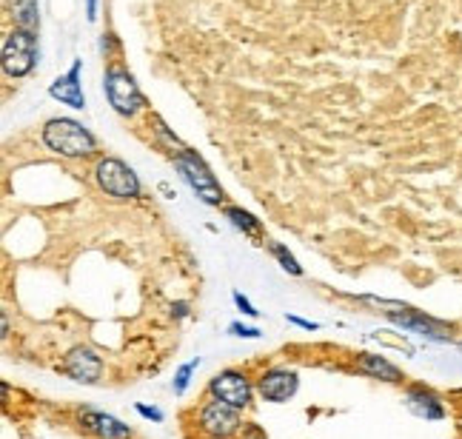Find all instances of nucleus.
Here are the masks:
<instances>
[{
  "instance_id": "obj_1",
  "label": "nucleus",
  "mask_w": 462,
  "mask_h": 439,
  "mask_svg": "<svg viewBox=\"0 0 462 439\" xmlns=\"http://www.w3.org/2000/svg\"><path fill=\"white\" fill-rule=\"evenodd\" d=\"M43 143L55 154L69 157V160H80V157L95 154V149H97L92 132H88L83 123L69 120V117H55L46 123Z\"/></svg>"
},
{
  "instance_id": "obj_2",
  "label": "nucleus",
  "mask_w": 462,
  "mask_h": 439,
  "mask_svg": "<svg viewBox=\"0 0 462 439\" xmlns=\"http://www.w3.org/2000/svg\"><path fill=\"white\" fill-rule=\"evenodd\" d=\"M174 166L180 171V178L189 183V188L198 195L206 206H220L226 200L223 188L217 183V178L211 174V169L203 163V157L191 149H183L180 154L174 157Z\"/></svg>"
},
{
  "instance_id": "obj_3",
  "label": "nucleus",
  "mask_w": 462,
  "mask_h": 439,
  "mask_svg": "<svg viewBox=\"0 0 462 439\" xmlns=\"http://www.w3.org/2000/svg\"><path fill=\"white\" fill-rule=\"evenodd\" d=\"M198 428L208 439H231V436H237L240 428H243L240 408L228 406V402H220L215 397H208L200 406V411H198Z\"/></svg>"
},
{
  "instance_id": "obj_4",
  "label": "nucleus",
  "mask_w": 462,
  "mask_h": 439,
  "mask_svg": "<svg viewBox=\"0 0 462 439\" xmlns=\"http://www.w3.org/2000/svg\"><path fill=\"white\" fill-rule=\"evenodd\" d=\"M95 180L109 197L117 200H134L140 197V180L132 166H126L117 157H103L95 166Z\"/></svg>"
},
{
  "instance_id": "obj_5",
  "label": "nucleus",
  "mask_w": 462,
  "mask_h": 439,
  "mask_svg": "<svg viewBox=\"0 0 462 439\" xmlns=\"http://www.w3.org/2000/svg\"><path fill=\"white\" fill-rule=\"evenodd\" d=\"M38 63V34L17 29L4 41V72L9 78H26Z\"/></svg>"
},
{
  "instance_id": "obj_6",
  "label": "nucleus",
  "mask_w": 462,
  "mask_h": 439,
  "mask_svg": "<svg viewBox=\"0 0 462 439\" xmlns=\"http://www.w3.org/2000/svg\"><path fill=\"white\" fill-rule=\"evenodd\" d=\"M103 86H106V97H109L112 109H115L117 114H123V117H134L140 109L146 106L143 95H140L134 78L126 72V69L112 66L109 72H106Z\"/></svg>"
},
{
  "instance_id": "obj_7",
  "label": "nucleus",
  "mask_w": 462,
  "mask_h": 439,
  "mask_svg": "<svg viewBox=\"0 0 462 439\" xmlns=\"http://www.w3.org/2000/svg\"><path fill=\"white\" fill-rule=\"evenodd\" d=\"M208 397H215L220 402H228L240 411L252 408V399H254V382L248 380L245 371H237V368H226V371L215 374L208 380Z\"/></svg>"
},
{
  "instance_id": "obj_8",
  "label": "nucleus",
  "mask_w": 462,
  "mask_h": 439,
  "mask_svg": "<svg viewBox=\"0 0 462 439\" xmlns=\"http://www.w3.org/2000/svg\"><path fill=\"white\" fill-rule=\"evenodd\" d=\"M388 320L411 331V334H420V337L431 340V343H454L457 340V325L454 323H446V320H437L431 314H425L420 308H405L400 314H388Z\"/></svg>"
},
{
  "instance_id": "obj_9",
  "label": "nucleus",
  "mask_w": 462,
  "mask_h": 439,
  "mask_svg": "<svg viewBox=\"0 0 462 439\" xmlns=\"http://www.w3.org/2000/svg\"><path fill=\"white\" fill-rule=\"evenodd\" d=\"M300 389V377L291 368H265V371L257 377V394L265 399V402H289Z\"/></svg>"
},
{
  "instance_id": "obj_10",
  "label": "nucleus",
  "mask_w": 462,
  "mask_h": 439,
  "mask_svg": "<svg viewBox=\"0 0 462 439\" xmlns=\"http://www.w3.org/2000/svg\"><path fill=\"white\" fill-rule=\"evenodd\" d=\"M63 374L69 380L80 382V385H95L103 377V360L95 354L92 348L78 345V348H72L66 354V360H63Z\"/></svg>"
},
{
  "instance_id": "obj_11",
  "label": "nucleus",
  "mask_w": 462,
  "mask_h": 439,
  "mask_svg": "<svg viewBox=\"0 0 462 439\" xmlns=\"http://www.w3.org/2000/svg\"><path fill=\"white\" fill-rule=\"evenodd\" d=\"M405 408L414 416L434 419V423L448 416V408H446V402H442V397L434 389H429V385H420V382L405 389Z\"/></svg>"
},
{
  "instance_id": "obj_12",
  "label": "nucleus",
  "mask_w": 462,
  "mask_h": 439,
  "mask_svg": "<svg viewBox=\"0 0 462 439\" xmlns=\"http://www.w3.org/2000/svg\"><path fill=\"white\" fill-rule=\"evenodd\" d=\"M80 425L95 434L97 439H132V428L123 425L117 416L112 414H103V411H95V408H83L80 414Z\"/></svg>"
},
{
  "instance_id": "obj_13",
  "label": "nucleus",
  "mask_w": 462,
  "mask_h": 439,
  "mask_svg": "<svg viewBox=\"0 0 462 439\" xmlns=\"http://www.w3.org/2000/svg\"><path fill=\"white\" fill-rule=\"evenodd\" d=\"M80 60H75V66L69 69L63 78H58L55 83L49 86V95L66 103V106L72 109H86V97H83V89H80Z\"/></svg>"
},
{
  "instance_id": "obj_14",
  "label": "nucleus",
  "mask_w": 462,
  "mask_h": 439,
  "mask_svg": "<svg viewBox=\"0 0 462 439\" xmlns=\"http://www.w3.org/2000/svg\"><path fill=\"white\" fill-rule=\"evenodd\" d=\"M357 371L371 377V380H383V382H391V385H405V374L394 362L380 357V354H360L357 357Z\"/></svg>"
},
{
  "instance_id": "obj_15",
  "label": "nucleus",
  "mask_w": 462,
  "mask_h": 439,
  "mask_svg": "<svg viewBox=\"0 0 462 439\" xmlns=\"http://www.w3.org/2000/svg\"><path fill=\"white\" fill-rule=\"evenodd\" d=\"M226 220L237 228V232H243L245 237H252L257 242H263L265 232H263V223L252 215V212H245V208L240 206H226Z\"/></svg>"
},
{
  "instance_id": "obj_16",
  "label": "nucleus",
  "mask_w": 462,
  "mask_h": 439,
  "mask_svg": "<svg viewBox=\"0 0 462 439\" xmlns=\"http://www.w3.org/2000/svg\"><path fill=\"white\" fill-rule=\"evenodd\" d=\"M9 6H12V17H14V26L17 29L38 32V26H41L38 0H9Z\"/></svg>"
},
{
  "instance_id": "obj_17",
  "label": "nucleus",
  "mask_w": 462,
  "mask_h": 439,
  "mask_svg": "<svg viewBox=\"0 0 462 439\" xmlns=\"http://www.w3.org/2000/svg\"><path fill=\"white\" fill-rule=\"evenodd\" d=\"M269 252H272V257L280 262V269L282 271H289V274H294V277H303V266H300V262H297V257L286 249V245H282V242H269Z\"/></svg>"
},
{
  "instance_id": "obj_18",
  "label": "nucleus",
  "mask_w": 462,
  "mask_h": 439,
  "mask_svg": "<svg viewBox=\"0 0 462 439\" xmlns=\"http://www.w3.org/2000/svg\"><path fill=\"white\" fill-rule=\"evenodd\" d=\"M200 368V357H194V360H189V362H183L180 368L174 371V382H171V391L180 397V394H186V389H189V382H191V374L198 371Z\"/></svg>"
},
{
  "instance_id": "obj_19",
  "label": "nucleus",
  "mask_w": 462,
  "mask_h": 439,
  "mask_svg": "<svg viewBox=\"0 0 462 439\" xmlns=\"http://www.w3.org/2000/svg\"><path fill=\"white\" fill-rule=\"evenodd\" d=\"M228 334H231V337H243V340H257L260 337V328L243 325V323H231L228 325Z\"/></svg>"
},
{
  "instance_id": "obj_20",
  "label": "nucleus",
  "mask_w": 462,
  "mask_h": 439,
  "mask_svg": "<svg viewBox=\"0 0 462 439\" xmlns=\"http://www.w3.org/2000/svg\"><path fill=\"white\" fill-rule=\"evenodd\" d=\"M134 411H137L140 416H143V419H152V423H163V419H166V414H163V411L154 408V406H143V402H137Z\"/></svg>"
},
{
  "instance_id": "obj_21",
  "label": "nucleus",
  "mask_w": 462,
  "mask_h": 439,
  "mask_svg": "<svg viewBox=\"0 0 462 439\" xmlns=\"http://www.w3.org/2000/svg\"><path fill=\"white\" fill-rule=\"evenodd\" d=\"M231 300H235V306L245 314V317H257V314H260L252 303H248V297H245V294H240V291L231 294Z\"/></svg>"
},
{
  "instance_id": "obj_22",
  "label": "nucleus",
  "mask_w": 462,
  "mask_h": 439,
  "mask_svg": "<svg viewBox=\"0 0 462 439\" xmlns=\"http://www.w3.org/2000/svg\"><path fill=\"white\" fill-rule=\"evenodd\" d=\"M286 320H289V323H294V325H300L303 331H317V328H319L317 323H311V320H303V317H294V314H286Z\"/></svg>"
},
{
  "instance_id": "obj_23",
  "label": "nucleus",
  "mask_w": 462,
  "mask_h": 439,
  "mask_svg": "<svg viewBox=\"0 0 462 439\" xmlns=\"http://www.w3.org/2000/svg\"><path fill=\"white\" fill-rule=\"evenodd\" d=\"M171 314H174L177 320L189 317V303H171Z\"/></svg>"
},
{
  "instance_id": "obj_24",
  "label": "nucleus",
  "mask_w": 462,
  "mask_h": 439,
  "mask_svg": "<svg viewBox=\"0 0 462 439\" xmlns=\"http://www.w3.org/2000/svg\"><path fill=\"white\" fill-rule=\"evenodd\" d=\"M95 9H97V0H88V21H95Z\"/></svg>"
},
{
  "instance_id": "obj_25",
  "label": "nucleus",
  "mask_w": 462,
  "mask_h": 439,
  "mask_svg": "<svg viewBox=\"0 0 462 439\" xmlns=\"http://www.w3.org/2000/svg\"><path fill=\"white\" fill-rule=\"evenodd\" d=\"M243 439H263V436H257V434H252V436H243Z\"/></svg>"
},
{
  "instance_id": "obj_26",
  "label": "nucleus",
  "mask_w": 462,
  "mask_h": 439,
  "mask_svg": "<svg viewBox=\"0 0 462 439\" xmlns=\"http://www.w3.org/2000/svg\"><path fill=\"white\" fill-rule=\"evenodd\" d=\"M459 343H462V340H459Z\"/></svg>"
}]
</instances>
